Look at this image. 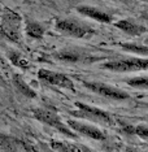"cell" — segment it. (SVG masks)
<instances>
[{
  "label": "cell",
  "instance_id": "ba28073f",
  "mask_svg": "<svg viewBox=\"0 0 148 152\" xmlns=\"http://www.w3.org/2000/svg\"><path fill=\"white\" fill-rule=\"evenodd\" d=\"M68 125L70 126L74 131L82 134V135H86V137L91 138V139H95V140H104L105 139L104 133H103L100 129L95 127V126L87 125V124L79 122V121H74V120H69Z\"/></svg>",
  "mask_w": 148,
  "mask_h": 152
},
{
  "label": "cell",
  "instance_id": "8fae6325",
  "mask_svg": "<svg viewBox=\"0 0 148 152\" xmlns=\"http://www.w3.org/2000/svg\"><path fill=\"white\" fill-rule=\"evenodd\" d=\"M12 81H13L15 87L18 90L22 95H25L26 98H30V99H35L36 98V92L34 91V90L30 87V86L27 85L25 81H23V78L20 74H13Z\"/></svg>",
  "mask_w": 148,
  "mask_h": 152
},
{
  "label": "cell",
  "instance_id": "7c38bea8",
  "mask_svg": "<svg viewBox=\"0 0 148 152\" xmlns=\"http://www.w3.org/2000/svg\"><path fill=\"white\" fill-rule=\"evenodd\" d=\"M51 147L55 151H61V152H77V151H90L88 147L85 146H78V144L68 143V142H51Z\"/></svg>",
  "mask_w": 148,
  "mask_h": 152
},
{
  "label": "cell",
  "instance_id": "8992f818",
  "mask_svg": "<svg viewBox=\"0 0 148 152\" xmlns=\"http://www.w3.org/2000/svg\"><path fill=\"white\" fill-rule=\"evenodd\" d=\"M83 85L87 87L88 90H91L95 94L104 96L108 99H114V100H123L129 98V94L120 88L112 87L109 85L105 83H99V82H83Z\"/></svg>",
  "mask_w": 148,
  "mask_h": 152
},
{
  "label": "cell",
  "instance_id": "3957f363",
  "mask_svg": "<svg viewBox=\"0 0 148 152\" xmlns=\"http://www.w3.org/2000/svg\"><path fill=\"white\" fill-rule=\"evenodd\" d=\"M148 66V60L143 58H122V60L108 61L103 64V69H108L113 72H134V70H146Z\"/></svg>",
  "mask_w": 148,
  "mask_h": 152
},
{
  "label": "cell",
  "instance_id": "ac0fdd59",
  "mask_svg": "<svg viewBox=\"0 0 148 152\" xmlns=\"http://www.w3.org/2000/svg\"><path fill=\"white\" fill-rule=\"evenodd\" d=\"M126 83L131 87H142V88H146L148 86V79L147 77H135V78H131V79H127Z\"/></svg>",
  "mask_w": 148,
  "mask_h": 152
},
{
  "label": "cell",
  "instance_id": "5b68a950",
  "mask_svg": "<svg viewBox=\"0 0 148 152\" xmlns=\"http://www.w3.org/2000/svg\"><path fill=\"white\" fill-rule=\"evenodd\" d=\"M75 107H78V112H71V115L75 117H83V118H90V120H96V121H101V122L105 124H111L113 122L112 117L108 115L104 110L96 108V107L92 105H87L83 104V103L79 102H75Z\"/></svg>",
  "mask_w": 148,
  "mask_h": 152
},
{
  "label": "cell",
  "instance_id": "ffe728a7",
  "mask_svg": "<svg viewBox=\"0 0 148 152\" xmlns=\"http://www.w3.org/2000/svg\"><path fill=\"white\" fill-rule=\"evenodd\" d=\"M0 66H7V61L4 60V57L0 56Z\"/></svg>",
  "mask_w": 148,
  "mask_h": 152
},
{
  "label": "cell",
  "instance_id": "5bb4252c",
  "mask_svg": "<svg viewBox=\"0 0 148 152\" xmlns=\"http://www.w3.org/2000/svg\"><path fill=\"white\" fill-rule=\"evenodd\" d=\"M3 150L7 151H17V150H25V151H34L35 148H33L29 144L23 143V142L18 140V139H12V138H8L5 139V142L3 143Z\"/></svg>",
  "mask_w": 148,
  "mask_h": 152
},
{
  "label": "cell",
  "instance_id": "e0dca14e",
  "mask_svg": "<svg viewBox=\"0 0 148 152\" xmlns=\"http://www.w3.org/2000/svg\"><path fill=\"white\" fill-rule=\"evenodd\" d=\"M120 46H121L125 51H129V52L139 53V55H147L148 53L147 46H139V44H135V43H121Z\"/></svg>",
  "mask_w": 148,
  "mask_h": 152
},
{
  "label": "cell",
  "instance_id": "9c48e42d",
  "mask_svg": "<svg viewBox=\"0 0 148 152\" xmlns=\"http://www.w3.org/2000/svg\"><path fill=\"white\" fill-rule=\"evenodd\" d=\"M77 11H78V13L90 17V18L95 20V21H99V22H103V23H111L112 22V16L111 15L100 11V9L92 8V7L82 5V7H78Z\"/></svg>",
  "mask_w": 148,
  "mask_h": 152
},
{
  "label": "cell",
  "instance_id": "6da1fadb",
  "mask_svg": "<svg viewBox=\"0 0 148 152\" xmlns=\"http://www.w3.org/2000/svg\"><path fill=\"white\" fill-rule=\"evenodd\" d=\"M0 35L11 42L20 43L21 40V16L11 9H1L0 12Z\"/></svg>",
  "mask_w": 148,
  "mask_h": 152
},
{
  "label": "cell",
  "instance_id": "52a82bcc",
  "mask_svg": "<svg viewBox=\"0 0 148 152\" xmlns=\"http://www.w3.org/2000/svg\"><path fill=\"white\" fill-rule=\"evenodd\" d=\"M38 77L40 81H43L44 83H50L57 87H64V88H70L74 90V83L68 75L63 73H56V72L48 70V69H39L38 72Z\"/></svg>",
  "mask_w": 148,
  "mask_h": 152
},
{
  "label": "cell",
  "instance_id": "277c9868",
  "mask_svg": "<svg viewBox=\"0 0 148 152\" xmlns=\"http://www.w3.org/2000/svg\"><path fill=\"white\" fill-rule=\"evenodd\" d=\"M56 29L58 31L66 34V35L74 37V38H85L86 35H90L94 33V30L90 26L83 25V23L75 21L70 18H64V20H56L55 23Z\"/></svg>",
  "mask_w": 148,
  "mask_h": 152
},
{
  "label": "cell",
  "instance_id": "d6986e66",
  "mask_svg": "<svg viewBox=\"0 0 148 152\" xmlns=\"http://www.w3.org/2000/svg\"><path fill=\"white\" fill-rule=\"evenodd\" d=\"M134 134L139 135L142 139H147L148 138V127L146 125H138L134 127Z\"/></svg>",
  "mask_w": 148,
  "mask_h": 152
},
{
  "label": "cell",
  "instance_id": "9a60e30c",
  "mask_svg": "<svg viewBox=\"0 0 148 152\" xmlns=\"http://www.w3.org/2000/svg\"><path fill=\"white\" fill-rule=\"evenodd\" d=\"M7 56L11 60L12 64H15L16 66L21 68V69H29L30 68V63L25 58V56H22L21 53L15 52V51H8Z\"/></svg>",
  "mask_w": 148,
  "mask_h": 152
},
{
  "label": "cell",
  "instance_id": "2e32d148",
  "mask_svg": "<svg viewBox=\"0 0 148 152\" xmlns=\"http://www.w3.org/2000/svg\"><path fill=\"white\" fill-rule=\"evenodd\" d=\"M55 57L61 61H66V63H78L82 60L81 55L77 52H71V51H63V52L55 53Z\"/></svg>",
  "mask_w": 148,
  "mask_h": 152
},
{
  "label": "cell",
  "instance_id": "4fadbf2b",
  "mask_svg": "<svg viewBox=\"0 0 148 152\" xmlns=\"http://www.w3.org/2000/svg\"><path fill=\"white\" fill-rule=\"evenodd\" d=\"M25 30L27 35L30 38H34V39H40V38H43L44 33H46V27L40 22H36V21H27Z\"/></svg>",
  "mask_w": 148,
  "mask_h": 152
},
{
  "label": "cell",
  "instance_id": "7a4b0ae2",
  "mask_svg": "<svg viewBox=\"0 0 148 152\" xmlns=\"http://www.w3.org/2000/svg\"><path fill=\"white\" fill-rule=\"evenodd\" d=\"M33 116L34 118H36L38 121L43 124H47V125L55 127L56 130H58L60 133H63L64 135H68L70 138H77L75 133H73L69 127L65 125V124L61 121V117L55 113L53 110L51 109H44V108H39V109H34L33 110Z\"/></svg>",
  "mask_w": 148,
  "mask_h": 152
},
{
  "label": "cell",
  "instance_id": "30bf717a",
  "mask_svg": "<svg viewBox=\"0 0 148 152\" xmlns=\"http://www.w3.org/2000/svg\"><path fill=\"white\" fill-rule=\"evenodd\" d=\"M114 25H116V27H118L120 30H122V31L130 34V35H134V37L142 35V34H144L147 30L146 26L138 25V23L130 21V20H120V21H117Z\"/></svg>",
  "mask_w": 148,
  "mask_h": 152
}]
</instances>
